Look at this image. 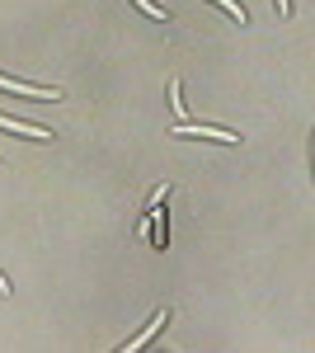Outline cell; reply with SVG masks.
<instances>
[{
  "label": "cell",
  "instance_id": "6da1fadb",
  "mask_svg": "<svg viewBox=\"0 0 315 353\" xmlns=\"http://www.w3.org/2000/svg\"><path fill=\"white\" fill-rule=\"evenodd\" d=\"M0 85H5V90H14V94H33V99H61V90H52V85L33 90V85H19V81H10V76H0Z\"/></svg>",
  "mask_w": 315,
  "mask_h": 353
},
{
  "label": "cell",
  "instance_id": "7a4b0ae2",
  "mask_svg": "<svg viewBox=\"0 0 315 353\" xmlns=\"http://www.w3.org/2000/svg\"><path fill=\"white\" fill-rule=\"evenodd\" d=\"M0 128H10V132H19V137H38V141H52V132H48V128H28V123H14V118H5V113H0Z\"/></svg>",
  "mask_w": 315,
  "mask_h": 353
},
{
  "label": "cell",
  "instance_id": "3957f363",
  "mask_svg": "<svg viewBox=\"0 0 315 353\" xmlns=\"http://www.w3.org/2000/svg\"><path fill=\"white\" fill-rule=\"evenodd\" d=\"M174 132H179V137H212V141H216V137H221V141H236V132H216V128H188V123H174Z\"/></svg>",
  "mask_w": 315,
  "mask_h": 353
},
{
  "label": "cell",
  "instance_id": "277c9868",
  "mask_svg": "<svg viewBox=\"0 0 315 353\" xmlns=\"http://www.w3.org/2000/svg\"><path fill=\"white\" fill-rule=\"evenodd\" d=\"M160 325H165V316H156V325H146V334H136V339H128V349H141V344H151L160 334Z\"/></svg>",
  "mask_w": 315,
  "mask_h": 353
},
{
  "label": "cell",
  "instance_id": "5b68a950",
  "mask_svg": "<svg viewBox=\"0 0 315 353\" xmlns=\"http://www.w3.org/2000/svg\"><path fill=\"white\" fill-rule=\"evenodd\" d=\"M136 5H141V10H146L151 19H165V10H160V5H151V0H136Z\"/></svg>",
  "mask_w": 315,
  "mask_h": 353
},
{
  "label": "cell",
  "instance_id": "8992f818",
  "mask_svg": "<svg viewBox=\"0 0 315 353\" xmlns=\"http://www.w3.org/2000/svg\"><path fill=\"white\" fill-rule=\"evenodd\" d=\"M221 5H226V10H231V14H236V19H240V24H245V10H240V5H236V0H221Z\"/></svg>",
  "mask_w": 315,
  "mask_h": 353
},
{
  "label": "cell",
  "instance_id": "52a82bcc",
  "mask_svg": "<svg viewBox=\"0 0 315 353\" xmlns=\"http://www.w3.org/2000/svg\"><path fill=\"white\" fill-rule=\"evenodd\" d=\"M278 10H283V14H292V0H278Z\"/></svg>",
  "mask_w": 315,
  "mask_h": 353
}]
</instances>
